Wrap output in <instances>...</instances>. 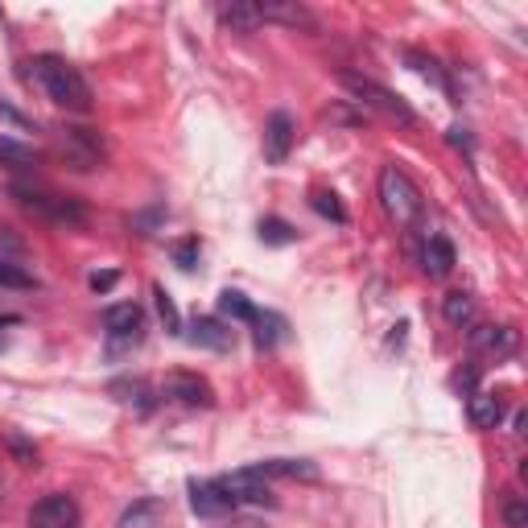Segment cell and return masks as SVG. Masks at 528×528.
Segmentation results:
<instances>
[{
    "mask_svg": "<svg viewBox=\"0 0 528 528\" xmlns=\"http://www.w3.org/2000/svg\"><path fill=\"white\" fill-rule=\"evenodd\" d=\"M29 524L34 528H75L79 524V504L62 491L45 495V500L34 504V512H29Z\"/></svg>",
    "mask_w": 528,
    "mask_h": 528,
    "instance_id": "9",
    "label": "cell"
},
{
    "mask_svg": "<svg viewBox=\"0 0 528 528\" xmlns=\"http://www.w3.org/2000/svg\"><path fill=\"white\" fill-rule=\"evenodd\" d=\"M0 285H9V289H34V277L25 269H17V264H9V260L0 256Z\"/></svg>",
    "mask_w": 528,
    "mask_h": 528,
    "instance_id": "28",
    "label": "cell"
},
{
    "mask_svg": "<svg viewBox=\"0 0 528 528\" xmlns=\"http://www.w3.org/2000/svg\"><path fill=\"white\" fill-rule=\"evenodd\" d=\"M161 396H166V401H178V405H186V409L215 405V388L203 376H194V371H169L166 380H161Z\"/></svg>",
    "mask_w": 528,
    "mask_h": 528,
    "instance_id": "5",
    "label": "cell"
},
{
    "mask_svg": "<svg viewBox=\"0 0 528 528\" xmlns=\"http://www.w3.org/2000/svg\"><path fill=\"white\" fill-rule=\"evenodd\" d=\"M219 21H223L232 34H256L260 12H256V4H248V0H232V4L219 9Z\"/></svg>",
    "mask_w": 528,
    "mask_h": 528,
    "instance_id": "17",
    "label": "cell"
},
{
    "mask_svg": "<svg viewBox=\"0 0 528 528\" xmlns=\"http://www.w3.org/2000/svg\"><path fill=\"white\" fill-rule=\"evenodd\" d=\"M293 141H297V124H293V116L272 112L269 120H264V161H269V166H281V161L289 158Z\"/></svg>",
    "mask_w": 528,
    "mask_h": 528,
    "instance_id": "10",
    "label": "cell"
},
{
    "mask_svg": "<svg viewBox=\"0 0 528 528\" xmlns=\"http://www.w3.org/2000/svg\"><path fill=\"white\" fill-rule=\"evenodd\" d=\"M227 495H232V504H252V508H272V491H269V479L256 471V467H248V471H232L219 479Z\"/></svg>",
    "mask_w": 528,
    "mask_h": 528,
    "instance_id": "7",
    "label": "cell"
},
{
    "mask_svg": "<svg viewBox=\"0 0 528 528\" xmlns=\"http://www.w3.org/2000/svg\"><path fill=\"white\" fill-rule=\"evenodd\" d=\"M4 446H9V454L17 462H21V467H37V446L29 438H25V434H17V429H9V434H4Z\"/></svg>",
    "mask_w": 528,
    "mask_h": 528,
    "instance_id": "23",
    "label": "cell"
},
{
    "mask_svg": "<svg viewBox=\"0 0 528 528\" xmlns=\"http://www.w3.org/2000/svg\"><path fill=\"white\" fill-rule=\"evenodd\" d=\"M153 512H158V504H141L136 512H128V516L120 520V528H141L145 524V516H153Z\"/></svg>",
    "mask_w": 528,
    "mask_h": 528,
    "instance_id": "32",
    "label": "cell"
},
{
    "mask_svg": "<svg viewBox=\"0 0 528 528\" xmlns=\"http://www.w3.org/2000/svg\"><path fill=\"white\" fill-rule=\"evenodd\" d=\"M520 347V335L512 326H475L471 330V351H487V355H512Z\"/></svg>",
    "mask_w": 528,
    "mask_h": 528,
    "instance_id": "12",
    "label": "cell"
},
{
    "mask_svg": "<svg viewBox=\"0 0 528 528\" xmlns=\"http://www.w3.org/2000/svg\"><path fill=\"white\" fill-rule=\"evenodd\" d=\"M103 326H108V335H112V351H116V347H124V343H141L145 314H141V305L120 302V305H108V310H103Z\"/></svg>",
    "mask_w": 528,
    "mask_h": 528,
    "instance_id": "8",
    "label": "cell"
},
{
    "mask_svg": "<svg viewBox=\"0 0 528 528\" xmlns=\"http://www.w3.org/2000/svg\"><path fill=\"white\" fill-rule=\"evenodd\" d=\"M260 240H264V244H293V240H297V232H293L289 223H285V219H264V223H260Z\"/></svg>",
    "mask_w": 528,
    "mask_h": 528,
    "instance_id": "24",
    "label": "cell"
},
{
    "mask_svg": "<svg viewBox=\"0 0 528 528\" xmlns=\"http://www.w3.org/2000/svg\"><path fill=\"white\" fill-rule=\"evenodd\" d=\"M442 314H446L450 326H471L475 322V302H471V293H446V302H442Z\"/></svg>",
    "mask_w": 528,
    "mask_h": 528,
    "instance_id": "19",
    "label": "cell"
},
{
    "mask_svg": "<svg viewBox=\"0 0 528 528\" xmlns=\"http://www.w3.org/2000/svg\"><path fill=\"white\" fill-rule=\"evenodd\" d=\"M12 199H17L29 215L45 219V223L87 227V211H83L75 199H62V194H50V191H29V186H12Z\"/></svg>",
    "mask_w": 528,
    "mask_h": 528,
    "instance_id": "4",
    "label": "cell"
},
{
    "mask_svg": "<svg viewBox=\"0 0 528 528\" xmlns=\"http://www.w3.org/2000/svg\"><path fill=\"white\" fill-rule=\"evenodd\" d=\"M116 281H120L116 272H95V277H91V289H95V293H108Z\"/></svg>",
    "mask_w": 528,
    "mask_h": 528,
    "instance_id": "33",
    "label": "cell"
},
{
    "mask_svg": "<svg viewBox=\"0 0 528 528\" xmlns=\"http://www.w3.org/2000/svg\"><path fill=\"white\" fill-rule=\"evenodd\" d=\"M260 475H264V479H269V475H289V479H314V467H310V462H293V459H269V462H260L256 467Z\"/></svg>",
    "mask_w": 528,
    "mask_h": 528,
    "instance_id": "21",
    "label": "cell"
},
{
    "mask_svg": "<svg viewBox=\"0 0 528 528\" xmlns=\"http://www.w3.org/2000/svg\"><path fill=\"white\" fill-rule=\"evenodd\" d=\"M260 21H281V25H305V29H314V17H310V9L305 4H297V0H260L256 4Z\"/></svg>",
    "mask_w": 528,
    "mask_h": 528,
    "instance_id": "13",
    "label": "cell"
},
{
    "mask_svg": "<svg viewBox=\"0 0 528 528\" xmlns=\"http://www.w3.org/2000/svg\"><path fill=\"white\" fill-rule=\"evenodd\" d=\"M310 207H314L322 219H330V223H347V207L338 203L335 191H314L310 194Z\"/></svg>",
    "mask_w": 528,
    "mask_h": 528,
    "instance_id": "22",
    "label": "cell"
},
{
    "mask_svg": "<svg viewBox=\"0 0 528 528\" xmlns=\"http://www.w3.org/2000/svg\"><path fill=\"white\" fill-rule=\"evenodd\" d=\"M421 269H426L434 281L450 277V272H454V244H450L446 236H429L426 252H421Z\"/></svg>",
    "mask_w": 528,
    "mask_h": 528,
    "instance_id": "14",
    "label": "cell"
},
{
    "mask_svg": "<svg viewBox=\"0 0 528 528\" xmlns=\"http://www.w3.org/2000/svg\"><path fill=\"white\" fill-rule=\"evenodd\" d=\"M467 413H471V421L479 429H495V426H500V417H504V401H500L495 393L475 388V393L467 396Z\"/></svg>",
    "mask_w": 528,
    "mask_h": 528,
    "instance_id": "16",
    "label": "cell"
},
{
    "mask_svg": "<svg viewBox=\"0 0 528 528\" xmlns=\"http://www.w3.org/2000/svg\"><path fill=\"white\" fill-rule=\"evenodd\" d=\"M380 207L396 227H417L421 215H426V199H421V191L401 166L380 169Z\"/></svg>",
    "mask_w": 528,
    "mask_h": 528,
    "instance_id": "2",
    "label": "cell"
},
{
    "mask_svg": "<svg viewBox=\"0 0 528 528\" xmlns=\"http://www.w3.org/2000/svg\"><path fill=\"white\" fill-rule=\"evenodd\" d=\"M191 508H194V516H203V520H219L232 512V495L219 487V479L215 483H191Z\"/></svg>",
    "mask_w": 528,
    "mask_h": 528,
    "instance_id": "11",
    "label": "cell"
},
{
    "mask_svg": "<svg viewBox=\"0 0 528 528\" xmlns=\"http://www.w3.org/2000/svg\"><path fill=\"white\" fill-rule=\"evenodd\" d=\"M256 347H277L285 338V318L272 314V310H264V314H256Z\"/></svg>",
    "mask_w": 528,
    "mask_h": 528,
    "instance_id": "20",
    "label": "cell"
},
{
    "mask_svg": "<svg viewBox=\"0 0 528 528\" xmlns=\"http://www.w3.org/2000/svg\"><path fill=\"white\" fill-rule=\"evenodd\" d=\"M174 260H178V269H194V264H199V240L174 244Z\"/></svg>",
    "mask_w": 528,
    "mask_h": 528,
    "instance_id": "30",
    "label": "cell"
},
{
    "mask_svg": "<svg viewBox=\"0 0 528 528\" xmlns=\"http://www.w3.org/2000/svg\"><path fill=\"white\" fill-rule=\"evenodd\" d=\"M194 347H207V351H227L232 347V330H227L219 318H194L191 330H186Z\"/></svg>",
    "mask_w": 528,
    "mask_h": 528,
    "instance_id": "15",
    "label": "cell"
},
{
    "mask_svg": "<svg viewBox=\"0 0 528 528\" xmlns=\"http://www.w3.org/2000/svg\"><path fill=\"white\" fill-rule=\"evenodd\" d=\"M0 116H4V120H12V124H21V128H25V124H29V120H25L21 112H12L9 103H0Z\"/></svg>",
    "mask_w": 528,
    "mask_h": 528,
    "instance_id": "34",
    "label": "cell"
},
{
    "mask_svg": "<svg viewBox=\"0 0 528 528\" xmlns=\"http://www.w3.org/2000/svg\"><path fill=\"white\" fill-rule=\"evenodd\" d=\"M338 83H343V87L355 95V103H363V108H376L380 116H388V120H396V124H409V128L417 124L413 108H409L401 95H393L388 87H380V83L368 79V75H360V70H343Z\"/></svg>",
    "mask_w": 528,
    "mask_h": 528,
    "instance_id": "3",
    "label": "cell"
},
{
    "mask_svg": "<svg viewBox=\"0 0 528 528\" xmlns=\"http://www.w3.org/2000/svg\"><path fill=\"white\" fill-rule=\"evenodd\" d=\"M450 145H471V136H467V128H450Z\"/></svg>",
    "mask_w": 528,
    "mask_h": 528,
    "instance_id": "35",
    "label": "cell"
},
{
    "mask_svg": "<svg viewBox=\"0 0 528 528\" xmlns=\"http://www.w3.org/2000/svg\"><path fill=\"white\" fill-rule=\"evenodd\" d=\"M153 297H158V314H161V322H166V335H182V318H178V310H174V302H169V293L161 289V285H153Z\"/></svg>",
    "mask_w": 528,
    "mask_h": 528,
    "instance_id": "26",
    "label": "cell"
},
{
    "mask_svg": "<svg viewBox=\"0 0 528 528\" xmlns=\"http://www.w3.org/2000/svg\"><path fill=\"white\" fill-rule=\"evenodd\" d=\"M4 161H12V166H29L34 153H29L25 145H17V141H4V136H0V166H4Z\"/></svg>",
    "mask_w": 528,
    "mask_h": 528,
    "instance_id": "29",
    "label": "cell"
},
{
    "mask_svg": "<svg viewBox=\"0 0 528 528\" xmlns=\"http://www.w3.org/2000/svg\"><path fill=\"white\" fill-rule=\"evenodd\" d=\"M475 384H479V368H475V363H467L462 371H454V388H459L462 396H471Z\"/></svg>",
    "mask_w": 528,
    "mask_h": 528,
    "instance_id": "31",
    "label": "cell"
},
{
    "mask_svg": "<svg viewBox=\"0 0 528 528\" xmlns=\"http://www.w3.org/2000/svg\"><path fill=\"white\" fill-rule=\"evenodd\" d=\"M219 314L232 318V322H256L260 310L248 302L240 289H223V293H219Z\"/></svg>",
    "mask_w": 528,
    "mask_h": 528,
    "instance_id": "18",
    "label": "cell"
},
{
    "mask_svg": "<svg viewBox=\"0 0 528 528\" xmlns=\"http://www.w3.org/2000/svg\"><path fill=\"white\" fill-rule=\"evenodd\" d=\"M58 149H62L67 166L75 169H95L103 161V141L91 128H62L58 133Z\"/></svg>",
    "mask_w": 528,
    "mask_h": 528,
    "instance_id": "6",
    "label": "cell"
},
{
    "mask_svg": "<svg viewBox=\"0 0 528 528\" xmlns=\"http://www.w3.org/2000/svg\"><path fill=\"white\" fill-rule=\"evenodd\" d=\"M112 393H128L124 401L136 405V413H149V405H153V401H149V388L141 380H120V384H112Z\"/></svg>",
    "mask_w": 528,
    "mask_h": 528,
    "instance_id": "25",
    "label": "cell"
},
{
    "mask_svg": "<svg viewBox=\"0 0 528 528\" xmlns=\"http://www.w3.org/2000/svg\"><path fill=\"white\" fill-rule=\"evenodd\" d=\"M29 67H34V79L42 83V91L58 103V108H67V112H87V108H91L87 79H83L79 67H70L67 58L42 54V58H34Z\"/></svg>",
    "mask_w": 528,
    "mask_h": 528,
    "instance_id": "1",
    "label": "cell"
},
{
    "mask_svg": "<svg viewBox=\"0 0 528 528\" xmlns=\"http://www.w3.org/2000/svg\"><path fill=\"white\" fill-rule=\"evenodd\" d=\"M500 516H504L508 528H528V504L520 495H508L504 508H500Z\"/></svg>",
    "mask_w": 528,
    "mask_h": 528,
    "instance_id": "27",
    "label": "cell"
}]
</instances>
